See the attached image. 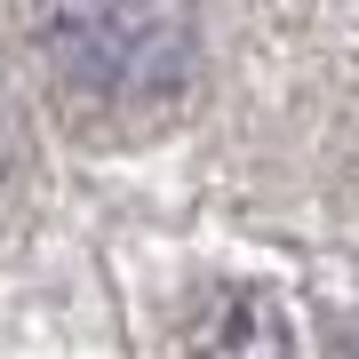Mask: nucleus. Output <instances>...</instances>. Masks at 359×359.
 I'll return each mask as SVG.
<instances>
[{
	"label": "nucleus",
	"instance_id": "f03ea898",
	"mask_svg": "<svg viewBox=\"0 0 359 359\" xmlns=\"http://www.w3.org/2000/svg\"><path fill=\"white\" fill-rule=\"evenodd\" d=\"M16 176H25V104H16L8 80H0V200H8Z\"/></svg>",
	"mask_w": 359,
	"mask_h": 359
},
{
	"label": "nucleus",
	"instance_id": "f257e3e1",
	"mask_svg": "<svg viewBox=\"0 0 359 359\" xmlns=\"http://www.w3.org/2000/svg\"><path fill=\"white\" fill-rule=\"evenodd\" d=\"M40 65L96 112H168L200 80L192 0H25Z\"/></svg>",
	"mask_w": 359,
	"mask_h": 359
}]
</instances>
